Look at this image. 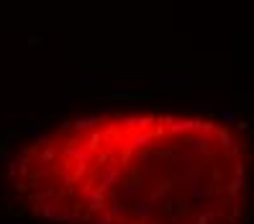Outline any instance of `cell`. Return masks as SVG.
Here are the masks:
<instances>
[{
    "mask_svg": "<svg viewBox=\"0 0 254 224\" xmlns=\"http://www.w3.org/2000/svg\"><path fill=\"white\" fill-rule=\"evenodd\" d=\"M8 188L23 214L54 224H244L252 158L221 119L103 111L28 139Z\"/></svg>",
    "mask_w": 254,
    "mask_h": 224,
    "instance_id": "cell-1",
    "label": "cell"
}]
</instances>
